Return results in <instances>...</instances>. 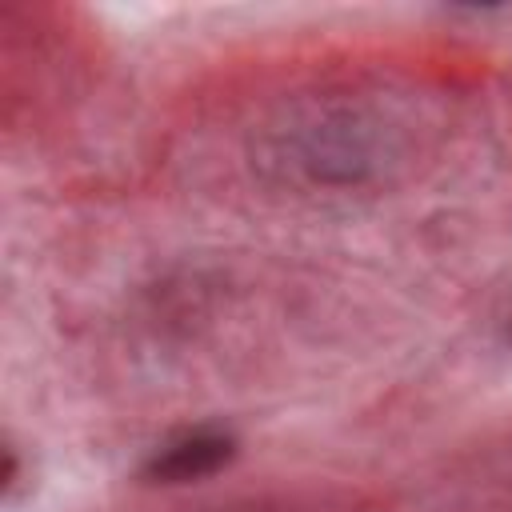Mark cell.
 <instances>
[{"mask_svg":"<svg viewBox=\"0 0 512 512\" xmlns=\"http://www.w3.org/2000/svg\"><path fill=\"white\" fill-rule=\"evenodd\" d=\"M232 456H236V436L220 424H200V428H184L172 440H164L144 460V476L152 484H192V480H204L228 468Z\"/></svg>","mask_w":512,"mask_h":512,"instance_id":"cell-1","label":"cell"}]
</instances>
